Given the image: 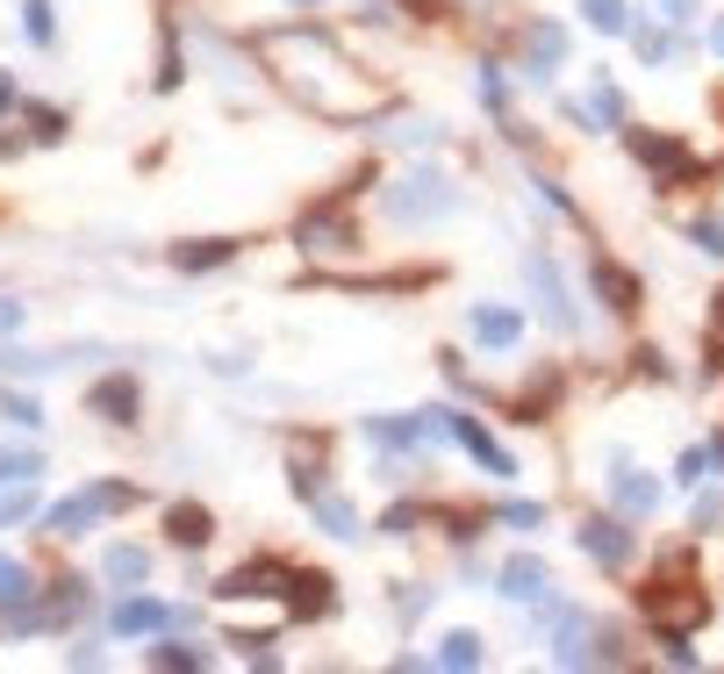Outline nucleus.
<instances>
[{
  "label": "nucleus",
  "instance_id": "423d86ee",
  "mask_svg": "<svg viewBox=\"0 0 724 674\" xmlns=\"http://www.w3.org/2000/svg\"><path fill=\"white\" fill-rule=\"evenodd\" d=\"M596 294H603V309H617V316H631L638 309V280L624 273V266H596Z\"/></svg>",
  "mask_w": 724,
  "mask_h": 674
},
{
  "label": "nucleus",
  "instance_id": "a211bd4d",
  "mask_svg": "<svg viewBox=\"0 0 724 674\" xmlns=\"http://www.w3.org/2000/svg\"><path fill=\"white\" fill-rule=\"evenodd\" d=\"M158 624H165V610H158V603H122L115 610V632H158Z\"/></svg>",
  "mask_w": 724,
  "mask_h": 674
},
{
  "label": "nucleus",
  "instance_id": "393cba45",
  "mask_svg": "<svg viewBox=\"0 0 724 674\" xmlns=\"http://www.w3.org/2000/svg\"><path fill=\"white\" fill-rule=\"evenodd\" d=\"M373 438H380V445H416V424H388V416H373Z\"/></svg>",
  "mask_w": 724,
  "mask_h": 674
},
{
  "label": "nucleus",
  "instance_id": "f257e3e1",
  "mask_svg": "<svg viewBox=\"0 0 724 674\" xmlns=\"http://www.w3.org/2000/svg\"><path fill=\"white\" fill-rule=\"evenodd\" d=\"M445 208H452L445 173H409L395 194H388V216H395V223H431V216H445Z\"/></svg>",
  "mask_w": 724,
  "mask_h": 674
},
{
  "label": "nucleus",
  "instance_id": "f03ea898",
  "mask_svg": "<svg viewBox=\"0 0 724 674\" xmlns=\"http://www.w3.org/2000/svg\"><path fill=\"white\" fill-rule=\"evenodd\" d=\"M524 273H531V287L538 294H545V316H552V323H581V316H574V302H567V287H560V266H552L545 259V252H531V259H524Z\"/></svg>",
  "mask_w": 724,
  "mask_h": 674
},
{
  "label": "nucleus",
  "instance_id": "0eeeda50",
  "mask_svg": "<svg viewBox=\"0 0 724 674\" xmlns=\"http://www.w3.org/2000/svg\"><path fill=\"white\" fill-rule=\"evenodd\" d=\"M502 596H517V603H538V596H545V560H510V567H502Z\"/></svg>",
  "mask_w": 724,
  "mask_h": 674
},
{
  "label": "nucleus",
  "instance_id": "a878e982",
  "mask_svg": "<svg viewBox=\"0 0 724 674\" xmlns=\"http://www.w3.org/2000/svg\"><path fill=\"white\" fill-rule=\"evenodd\" d=\"M29 596V574L22 567H0V603H22Z\"/></svg>",
  "mask_w": 724,
  "mask_h": 674
},
{
  "label": "nucleus",
  "instance_id": "b1692460",
  "mask_svg": "<svg viewBox=\"0 0 724 674\" xmlns=\"http://www.w3.org/2000/svg\"><path fill=\"white\" fill-rule=\"evenodd\" d=\"M216 259H230V244H194V252H180L187 273H201V266H216Z\"/></svg>",
  "mask_w": 724,
  "mask_h": 674
},
{
  "label": "nucleus",
  "instance_id": "c85d7f7f",
  "mask_svg": "<svg viewBox=\"0 0 724 674\" xmlns=\"http://www.w3.org/2000/svg\"><path fill=\"white\" fill-rule=\"evenodd\" d=\"M660 8H667V22H689L696 15V0H660Z\"/></svg>",
  "mask_w": 724,
  "mask_h": 674
},
{
  "label": "nucleus",
  "instance_id": "6ab92c4d",
  "mask_svg": "<svg viewBox=\"0 0 724 674\" xmlns=\"http://www.w3.org/2000/svg\"><path fill=\"white\" fill-rule=\"evenodd\" d=\"M144 567H151V560H144L137 546H115V553H108V574H115V581H144Z\"/></svg>",
  "mask_w": 724,
  "mask_h": 674
},
{
  "label": "nucleus",
  "instance_id": "f3484780",
  "mask_svg": "<svg viewBox=\"0 0 724 674\" xmlns=\"http://www.w3.org/2000/svg\"><path fill=\"white\" fill-rule=\"evenodd\" d=\"M438 660H445V667H474V660H481V639H474V632H445Z\"/></svg>",
  "mask_w": 724,
  "mask_h": 674
},
{
  "label": "nucleus",
  "instance_id": "4468645a",
  "mask_svg": "<svg viewBox=\"0 0 724 674\" xmlns=\"http://www.w3.org/2000/svg\"><path fill=\"white\" fill-rule=\"evenodd\" d=\"M581 8H588V22H596V29H610V36L631 29V0H581Z\"/></svg>",
  "mask_w": 724,
  "mask_h": 674
},
{
  "label": "nucleus",
  "instance_id": "f8f14e48",
  "mask_svg": "<svg viewBox=\"0 0 724 674\" xmlns=\"http://www.w3.org/2000/svg\"><path fill=\"white\" fill-rule=\"evenodd\" d=\"M165 531H173L180 546H201V538H208V510H201V502H173V510H165Z\"/></svg>",
  "mask_w": 724,
  "mask_h": 674
},
{
  "label": "nucleus",
  "instance_id": "412c9836",
  "mask_svg": "<svg viewBox=\"0 0 724 674\" xmlns=\"http://www.w3.org/2000/svg\"><path fill=\"white\" fill-rule=\"evenodd\" d=\"M151 667H208V653H194V646H151Z\"/></svg>",
  "mask_w": 724,
  "mask_h": 674
},
{
  "label": "nucleus",
  "instance_id": "4be33fe9",
  "mask_svg": "<svg viewBox=\"0 0 724 674\" xmlns=\"http://www.w3.org/2000/svg\"><path fill=\"white\" fill-rule=\"evenodd\" d=\"M689 237L703 244L710 259H724V223H710V216H696V223H689Z\"/></svg>",
  "mask_w": 724,
  "mask_h": 674
},
{
  "label": "nucleus",
  "instance_id": "20e7f679",
  "mask_svg": "<svg viewBox=\"0 0 724 674\" xmlns=\"http://www.w3.org/2000/svg\"><path fill=\"white\" fill-rule=\"evenodd\" d=\"M438 424H445V431H452V438H459V445H466V452H474V459H481V467H488V474H517V467H510V459H502V452H495V438H488V431H481V424H474V416H438Z\"/></svg>",
  "mask_w": 724,
  "mask_h": 674
},
{
  "label": "nucleus",
  "instance_id": "2eb2a0df",
  "mask_svg": "<svg viewBox=\"0 0 724 674\" xmlns=\"http://www.w3.org/2000/svg\"><path fill=\"white\" fill-rule=\"evenodd\" d=\"M266 581H280V567H266V560H259V567H237V574H230L223 596H266Z\"/></svg>",
  "mask_w": 724,
  "mask_h": 674
},
{
  "label": "nucleus",
  "instance_id": "9d476101",
  "mask_svg": "<svg viewBox=\"0 0 724 674\" xmlns=\"http://www.w3.org/2000/svg\"><path fill=\"white\" fill-rule=\"evenodd\" d=\"M517 330H524V323H517L510 309H474V338H481V345L502 352V345H517Z\"/></svg>",
  "mask_w": 724,
  "mask_h": 674
},
{
  "label": "nucleus",
  "instance_id": "7ed1b4c3",
  "mask_svg": "<svg viewBox=\"0 0 724 674\" xmlns=\"http://www.w3.org/2000/svg\"><path fill=\"white\" fill-rule=\"evenodd\" d=\"M294 237H302V252H316V259H345V252H352V223H345V216H309Z\"/></svg>",
  "mask_w": 724,
  "mask_h": 674
},
{
  "label": "nucleus",
  "instance_id": "bb28decb",
  "mask_svg": "<svg viewBox=\"0 0 724 674\" xmlns=\"http://www.w3.org/2000/svg\"><path fill=\"white\" fill-rule=\"evenodd\" d=\"M538 517H545V510H538V502H510V524H517V531H531Z\"/></svg>",
  "mask_w": 724,
  "mask_h": 674
},
{
  "label": "nucleus",
  "instance_id": "ddd939ff",
  "mask_svg": "<svg viewBox=\"0 0 724 674\" xmlns=\"http://www.w3.org/2000/svg\"><path fill=\"white\" fill-rule=\"evenodd\" d=\"M330 610V581L323 574H294V617H323Z\"/></svg>",
  "mask_w": 724,
  "mask_h": 674
},
{
  "label": "nucleus",
  "instance_id": "5701e85b",
  "mask_svg": "<svg viewBox=\"0 0 724 674\" xmlns=\"http://www.w3.org/2000/svg\"><path fill=\"white\" fill-rule=\"evenodd\" d=\"M29 36H36V44H51V36H58V15H51V0H29Z\"/></svg>",
  "mask_w": 724,
  "mask_h": 674
},
{
  "label": "nucleus",
  "instance_id": "cd10ccee",
  "mask_svg": "<svg viewBox=\"0 0 724 674\" xmlns=\"http://www.w3.org/2000/svg\"><path fill=\"white\" fill-rule=\"evenodd\" d=\"M0 409L15 416V424H36V402H29V395H8V402H0Z\"/></svg>",
  "mask_w": 724,
  "mask_h": 674
},
{
  "label": "nucleus",
  "instance_id": "dca6fc26",
  "mask_svg": "<svg viewBox=\"0 0 724 674\" xmlns=\"http://www.w3.org/2000/svg\"><path fill=\"white\" fill-rule=\"evenodd\" d=\"M29 474H44V459L29 445H0V481H29Z\"/></svg>",
  "mask_w": 724,
  "mask_h": 674
},
{
  "label": "nucleus",
  "instance_id": "6e6552de",
  "mask_svg": "<svg viewBox=\"0 0 724 674\" xmlns=\"http://www.w3.org/2000/svg\"><path fill=\"white\" fill-rule=\"evenodd\" d=\"M624 144H631L646 166H667V173H689V151L682 144H667V137H646V130H624Z\"/></svg>",
  "mask_w": 724,
  "mask_h": 674
},
{
  "label": "nucleus",
  "instance_id": "aec40b11",
  "mask_svg": "<svg viewBox=\"0 0 724 674\" xmlns=\"http://www.w3.org/2000/svg\"><path fill=\"white\" fill-rule=\"evenodd\" d=\"M316 517L330 524V538H359V531H352V524H359V517H352V502H316Z\"/></svg>",
  "mask_w": 724,
  "mask_h": 674
},
{
  "label": "nucleus",
  "instance_id": "1a4fd4ad",
  "mask_svg": "<svg viewBox=\"0 0 724 674\" xmlns=\"http://www.w3.org/2000/svg\"><path fill=\"white\" fill-rule=\"evenodd\" d=\"M610 495H617V510H631V517H646V510H653V502H660V488H653V481H638L631 467H617V481H610Z\"/></svg>",
  "mask_w": 724,
  "mask_h": 674
},
{
  "label": "nucleus",
  "instance_id": "39448f33",
  "mask_svg": "<svg viewBox=\"0 0 724 674\" xmlns=\"http://www.w3.org/2000/svg\"><path fill=\"white\" fill-rule=\"evenodd\" d=\"M581 546L603 560V567H624V560H631V531H624V524H610V517L581 524Z\"/></svg>",
  "mask_w": 724,
  "mask_h": 674
},
{
  "label": "nucleus",
  "instance_id": "9b49d317",
  "mask_svg": "<svg viewBox=\"0 0 724 674\" xmlns=\"http://www.w3.org/2000/svg\"><path fill=\"white\" fill-rule=\"evenodd\" d=\"M94 409L115 416V424H137V388H130V381H101V388H94Z\"/></svg>",
  "mask_w": 724,
  "mask_h": 674
}]
</instances>
